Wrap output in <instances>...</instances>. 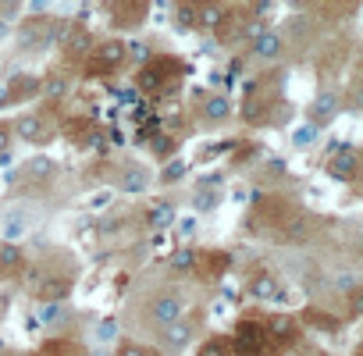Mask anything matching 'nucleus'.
<instances>
[{"label":"nucleus","mask_w":363,"mask_h":356,"mask_svg":"<svg viewBox=\"0 0 363 356\" xmlns=\"http://www.w3.org/2000/svg\"><path fill=\"white\" fill-rule=\"evenodd\" d=\"M121 61H125V47H121L118 40H111V43H100V47L93 50V61H89V75H104V72H114V68H121Z\"/></svg>","instance_id":"obj_1"},{"label":"nucleus","mask_w":363,"mask_h":356,"mask_svg":"<svg viewBox=\"0 0 363 356\" xmlns=\"http://www.w3.org/2000/svg\"><path fill=\"white\" fill-rule=\"evenodd\" d=\"M15 132H18L26 143H33V146H40V143L50 139V125H47L43 114H22V118L15 121Z\"/></svg>","instance_id":"obj_2"},{"label":"nucleus","mask_w":363,"mask_h":356,"mask_svg":"<svg viewBox=\"0 0 363 356\" xmlns=\"http://www.w3.org/2000/svg\"><path fill=\"white\" fill-rule=\"evenodd\" d=\"M182 313H186V299L174 296V292H164V296H157V299L150 303V317H153L157 324H167V321H174V317H182Z\"/></svg>","instance_id":"obj_3"},{"label":"nucleus","mask_w":363,"mask_h":356,"mask_svg":"<svg viewBox=\"0 0 363 356\" xmlns=\"http://www.w3.org/2000/svg\"><path fill=\"white\" fill-rule=\"evenodd\" d=\"M164 328V345L167 349H186L189 342H193V321H186V313L182 317H174V321H167V324H160Z\"/></svg>","instance_id":"obj_4"},{"label":"nucleus","mask_w":363,"mask_h":356,"mask_svg":"<svg viewBox=\"0 0 363 356\" xmlns=\"http://www.w3.org/2000/svg\"><path fill=\"white\" fill-rule=\"evenodd\" d=\"M356 171H359V157H356V150H349V146L338 150V153L328 160V174L338 178V182H352Z\"/></svg>","instance_id":"obj_5"},{"label":"nucleus","mask_w":363,"mask_h":356,"mask_svg":"<svg viewBox=\"0 0 363 356\" xmlns=\"http://www.w3.org/2000/svg\"><path fill=\"white\" fill-rule=\"evenodd\" d=\"M54 33H57L54 18H50V26H47V18H33V22H26V29H22V43H26V47H43V43L54 40Z\"/></svg>","instance_id":"obj_6"},{"label":"nucleus","mask_w":363,"mask_h":356,"mask_svg":"<svg viewBox=\"0 0 363 356\" xmlns=\"http://www.w3.org/2000/svg\"><path fill=\"white\" fill-rule=\"evenodd\" d=\"M150 0H114V18L118 26H139L146 18Z\"/></svg>","instance_id":"obj_7"},{"label":"nucleus","mask_w":363,"mask_h":356,"mask_svg":"<svg viewBox=\"0 0 363 356\" xmlns=\"http://www.w3.org/2000/svg\"><path fill=\"white\" fill-rule=\"evenodd\" d=\"M264 349V331L260 324H239L235 328V352H260Z\"/></svg>","instance_id":"obj_8"},{"label":"nucleus","mask_w":363,"mask_h":356,"mask_svg":"<svg viewBox=\"0 0 363 356\" xmlns=\"http://www.w3.org/2000/svg\"><path fill=\"white\" fill-rule=\"evenodd\" d=\"M26 264V250L18 243H0V274H15Z\"/></svg>","instance_id":"obj_9"},{"label":"nucleus","mask_w":363,"mask_h":356,"mask_svg":"<svg viewBox=\"0 0 363 356\" xmlns=\"http://www.w3.org/2000/svg\"><path fill=\"white\" fill-rule=\"evenodd\" d=\"M253 54H257L260 61H274V57L281 54V36H278V33H257V36H253Z\"/></svg>","instance_id":"obj_10"},{"label":"nucleus","mask_w":363,"mask_h":356,"mask_svg":"<svg viewBox=\"0 0 363 356\" xmlns=\"http://www.w3.org/2000/svg\"><path fill=\"white\" fill-rule=\"evenodd\" d=\"M225 22V11L221 4H214V0H203V4L196 8V29H218Z\"/></svg>","instance_id":"obj_11"},{"label":"nucleus","mask_w":363,"mask_h":356,"mask_svg":"<svg viewBox=\"0 0 363 356\" xmlns=\"http://www.w3.org/2000/svg\"><path fill=\"white\" fill-rule=\"evenodd\" d=\"M40 93V79L36 75H18V79H11V86H8V96L11 100H29V96H36Z\"/></svg>","instance_id":"obj_12"},{"label":"nucleus","mask_w":363,"mask_h":356,"mask_svg":"<svg viewBox=\"0 0 363 356\" xmlns=\"http://www.w3.org/2000/svg\"><path fill=\"white\" fill-rule=\"evenodd\" d=\"M250 296H253V299H278V282H274L271 274H257V278L250 282Z\"/></svg>","instance_id":"obj_13"},{"label":"nucleus","mask_w":363,"mask_h":356,"mask_svg":"<svg viewBox=\"0 0 363 356\" xmlns=\"http://www.w3.org/2000/svg\"><path fill=\"white\" fill-rule=\"evenodd\" d=\"M228 111H232V107H228V100H225V96H218V93L203 100V118H207V121H225V118H228Z\"/></svg>","instance_id":"obj_14"},{"label":"nucleus","mask_w":363,"mask_h":356,"mask_svg":"<svg viewBox=\"0 0 363 356\" xmlns=\"http://www.w3.org/2000/svg\"><path fill=\"white\" fill-rule=\"evenodd\" d=\"M335 111H338V96L335 93H320L313 100V121H328V118H335Z\"/></svg>","instance_id":"obj_15"},{"label":"nucleus","mask_w":363,"mask_h":356,"mask_svg":"<svg viewBox=\"0 0 363 356\" xmlns=\"http://www.w3.org/2000/svg\"><path fill=\"white\" fill-rule=\"evenodd\" d=\"M196 267V250H178L174 253V260H171V271H193Z\"/></svg>","instance_id":"obj_16"},{"label":"nucleus","mask_w":363,"mask_h":356,"mask_svg":"<svg viewBox=\"0 0 363 356\" xmlns=\"http://www.w3.org/2000/svg\"><path fill=\"white\" fill-rule=\"evenodd\" d=\"M26 178H54V164L50 160H29L26 164Z\"/></svg>","instance_id":"obj_17"},{"label":"nucleus","mask_w":363,"mask_h":356,"mask_svg":"<svg viewBox=\"0 0 363 356\" xmlns=\"http://www.w3.org/2000/svg\"><path fill=\"white\" fill-rule=\"evenodd\" d=\"M313 139H317V121H313V125H303V128L296 132V146H310Z\"/></svg>","instance_id":"obj_18"},{"label":"nucleus","mask_w":363,"mask_h":356,"mask_svg":"<svg viewBox=\"0 0 363 356\" xmlns=\"http://www.w3.org/2000/svg\"><path fill=\"white\" fill-rule=\"evenodd\" d=\"M150 218H153L150 225H157V228H160V225H171V221H174V211H171V207H157Z\"/></svg>","instance_id":"obj_19"},{"label":"nucleus","mask_w":363,"mask_h":356,"mask_svg":"<svg viewBox=\"0 0 363 356\" xmlns=\"http://www.w3.org/2000/svg\"><path fill=\"white\" fill-rule=\"evenodd\" d=\"M178 22L186 26V29H189V26L196 29V8H189V4H182V8H178Z\"/></svg>","instance_id":"obj_20"},{"label":"nucleus","mask_w":363,"mask_h":356,"mask_svg":"<svg viewBox=\"0 0 363 356\" xmlns=\"http://www.w3.org/2000/svg\"><path fill=\"white\" fill-rule=\"evenodd\" d=\"M65 292H68V285H65V282H54V285H43L40 296H43V299H61Z\"/></svg>","instance_id":"obj_21"},{"label":"nucleus","mask_w":363,"mask_h":356,"mask_svg":"<svg viewBox=\"0 0 363 356\" xmlns=\"http://www.w3.org/2000/svg\"><path fill=\"white\" fill-rule=\"evenodd\" d=\"M146 186V174L143 171H128L125 174V189H143Z\"/></svg>","instance_id":"obj_22"},{"label":"nucleus","mask_w":363,"mask_h":356,"mask_svg":"<svg viewBox=\"0 0 363 356\" xmlns=\"http://www.w3.org/2000/svg\"><path fill=\"white\" fill-rule=\"evenodd\" d=\"M271 331H274V338H278V335H281V338H292V321H289V317H281V321H274V324H271Z\"/></svg>","instance_id":"obj_23"},{"label":"nucleus","mask_w":363,"mask_h":356,"mask_svg":"<svg viewBox=\"0 0 363 356\" xmlns=\"http://www.w3.org/2000/svg\"><path fill=\"white\" fill-rule=\"evenodd\" d=\"M18 8H22V0H0V11H8V15L18 11Z\"/></svg>","instance_id":"obj_24"},{"label":"nucleus","mask_w":363,"mask_h":356,"mask_svg":"<svg viewBox=\"0 0 363 356\" xmlns=\"http://www.w3.org/2000/svg\"><path fill=\"white\" fill-rule=\"evenodd\" d=\"M8 143H11V135H8V128H0V153L8 150Z\"/></svg>","instance_id":"obj_25"},{"label":"nucleus","mask_w":363,"mask_h":356,"mask_svg":"<svg viewBox=\"0 0 363 356\" xmlns=\"http://www.w3.org/2000/svg\"><path fill=\"white\" fill-rule=\"evenodd\" d=\"M289 4H292V8H303V4H306V0H289Z\"/></svg>","instance_id":"obj_26"}]
</instances>
